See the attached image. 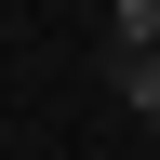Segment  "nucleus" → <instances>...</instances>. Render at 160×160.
I'll list each match as a JSON object with an SVG mask.
<instances>
[{"label":"nucleus","mask_w":160,"mask_h":160,"mask_svg":"<svg viewBox=\"0 0 160 160\" xmlns=\"http://www.w3.org/2000/svg\"><path fill=\"white\" fill-rule=\"evenodd\" d=\"M107 80H120V107L147 120V147H160V53H107Z\"/></svg>","instance_id":"f257e3e1"},{"label":"nucleus","mask_w":160,"mask_h":160,"mask_svg":"<svg viewBox=\"0 0 160 160\" xmlns=\"http://www.w3.org/2000/svg\"><path fill=\"white\" fill-rule=\"evenodd\" d=\"M107 53H160V0H107Z\"/></svg>","instance_id":"f03ea898"}]
</instances>
